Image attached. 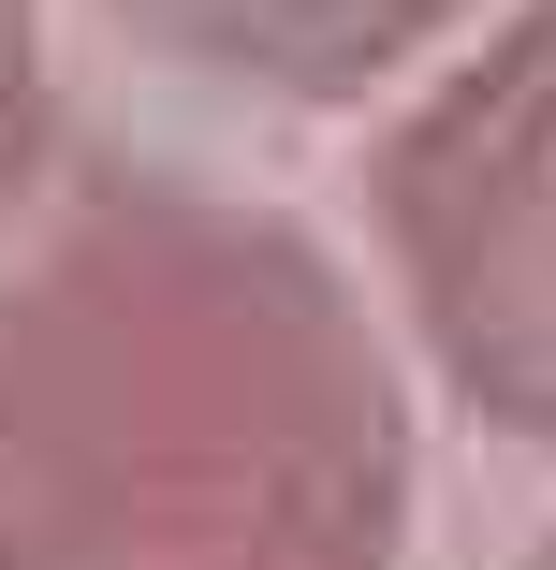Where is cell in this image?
<instances>
[{"label": "cell", "mask_w": 556, "mask_h": 570, "mask_svg": "<svg viewBox=\"0 0 556 570\" xmlns=\"http://www.w3.org/2000/svg\"><path fill=\"white\" fill-rule=\"evenodd\" d=\"M410 366L293 205L88 176L0 264V570H396Z\"/></svg>", "instance_id": "6da1fadb"}, {"label": "cell", "mask_w": 556, "mask_h": 570, "mask_svg": "<svg viewBox=\"0 0 556 570\" xmlns=\"http://www.w3.org/2000/svg\"><path fill=\"white\" fill-rule=\"evenodd\" d=\"M367 219L410 352L498 439H556V0L439 59V88L381 132Z\"/></svg>", "instance_id": "7a4b0ae2"}, {"label": "cell", "mask_w": 556, "mask_h": 570, "mask_svg": "<svg viewBox=\"0 0 556 570\" xmlns=\"http://www.w3.org/2000/svg\"><path fill=\"white\" fill-rule=\"evenodd\" d=\"M147 59L250 88V102H367L410 59H439L484 0H103Z\"/></svg>", "instance_id": "3957f363"}, {"label": "cell", "mask_w": 556, "mask_h": 570, "mask_svg": "<svg viewBox=\"0 0 556 570\" xmlns=\"http://www.w3.org/2000/svg\"><path fill=\"white\" fill-rule=\"evenodd\" d=\"M45 190V0H0V235Z\"/></svg>", "instance_id": "277c9868"}, {"label": "cell", "mask_w": 556, "mask_h": 570, "mask_svg": "<svg viewBox=\"0 0 556 570\" xmlns=\"http://www.w3.org/2000/svg\"><path fill=\"white\" fill-rule=\"evenodd\" d=\"M527 570H556V527H542V541H527Z\"/></svg>", "instance_id": "5b68a950"}]
</instances>
